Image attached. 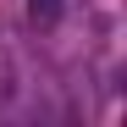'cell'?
I'll list each match as a JSON object with an SVG mask.
<instances>
[{
    "mask_svg": "<svg viewBox=\"0 0 127 127\" xmlns=\"http://www.w3.org/2000/svg\"><path fill=\"white\" fill-rule=\"evenodd\" d=\"M17 99V61H11V50L0 44V111Z\"/></svg>",
    "mask_w": 127,
    "mask_h": 127,
    "instance_id": "7a4b0ae2",
    "label": "cell"
},
{
    "mask_svg": "<svg viewBox=\"0 0 127 127\" xmlns=\"http://www.w3.org/2000/svg\"><path fill=\"white\" fill-rule=\"evenodd\" d=\"M61 11H66V0H28V22L33 28H55Z\"/></svg>",
    "mask_w": 127,
    "mask_h": 127,
    "instance_id": "6da1fadb",
    "label": "cell"
}]
</instances>
